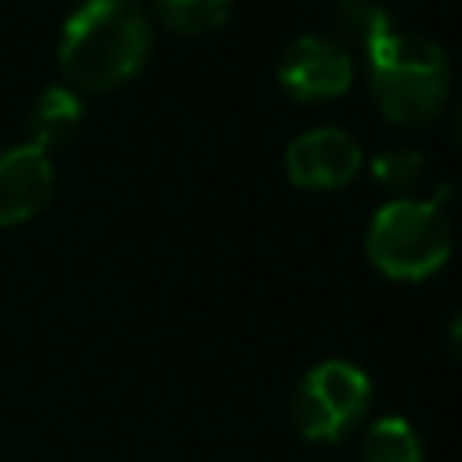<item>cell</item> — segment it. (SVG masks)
<instances>
[{"label":"cell","instance_id":"52a82bcc","mask_svg":"<svg viewBox=\"0 0 462 462\" xmlns=\"http://www.w3.org/2000/svg\"><path fill=\"white\" fill-rule=\"evenodd\" d=\"M54 195L51 155L36 144H14L0 152V227H14L47 209Z\"/></svg>","mask_w":462,"mask_h":462},{"label":"cell","instance_id":"277c9868","mask_svg":"<svg viewBox=\"0 0 462 462\" xmlns=\"http://www.w3.org/2000/svg\"><path fill=\"white\" fill-rule=\"evenodd\" d=\"M372 393L375 390L365 368H357L354 361L332 357V361L314 365L300 379L292 404H289V419L303 440L328 444L365 422L372 408Z\"/></svg>","mask_w":462,"mask_h":462},{"label":"cell","instance_id":"4fadbf2b","mask_svg":"<svg viewBox=\"0 0 462 462\" xmlns=\"http://www.w3.org/2000/svg\"><path fill=\"white\" fill-rule=\"evenodd\" d=\"M448 343H451V354L462 357V314L451 321V328H448Z\"/></svg>","mask_w":462,"mask_h":462},{"label":"cell","instance_id":"7c38bea8","mask_svg":"<svg viewBox=\"0 0 462 462\" xmlns=\"http://www.w3.org/2000/svg\"><path fill=\"white\" fill-rule=\"evenodd\" d=\"M422 166H426L422 162V152H415V148H386V152H379L368 162L372 180L379 188L393 191V195H408L422 180Z\"/></svg>","mask_w":462,"mask_h":462},{"label":"cell","instance_id":"ba28073f","mask_svg":"<svg viewBox=\"0 0 462 462\" xmlns=\"http://www.w3.org/2000/svg\"><path fill=\"white\" fill-rule=\"evenodd\" d=\"M83 123V101L76 90L69 87H47L40 90V97L32 101L29 108V144H36L40 152H54V148H65L76 130Z\"/></svg>","mask_w":462,"mask_h":462},{"label":"cell","instance_id":"7a4b0ae2","mask_svg":"<svg viewBox=\"0 0 462 462\" xmlns=\"http://www.w3.org/2000/svg\"><path fill=\"white\" fill-rule=\"evenodd\" d=\"M365 58L372 97L393 126H426L444 112L451 94V65L433 40L393 29Z\"/></svg>","mask_w":462,"mask_h":462},{"label":"cell","instance_id":"5bb4252c","mask_svg":"<svg viewBox=\"0 0 462 462\" xmlns=\"http://www.w3.org/2000/svg\"><path fill=\"white\" fill-rule=\"evenodd\" d=\"M458 137H462V119H458Z\"/></svg>","mask_w":462,"mask_h":462},{"label":"cell","instance_id":"30bf717a","mask_svg":"<svg viewBox=\"0 0 462 462\" xmlns=\"http://www.w3.org/2000/svg\"><path fill=\"white\" fill-rule=\"evenodd\" d=\"M361 455H365V462H422V440L408 419L383 415V419L368 422Z\"/></svg>","mask_w":462,"mask_h":462},{"label":"cell","instance_id":"9c48e42d","mask_svg":"<svg viewBox=\"0 0 462 462\" xmlns=\"http://www.w3.org/2000/svg\"><path fill=\"white\" fill-rule=\"evenodd\" d=\"M393 32V22L379 0H339L336 7V43H350L357 51H372Z\"/></svg>","mask_w":462,"mask_h":462},{"label":"cell","instance_id":"6da1fadb","mask_svg":"<svg viewBox=\"0 0 462 462\" xmlns=\"http://www.w3.org/2000/svg\"><path fill=\"white\" fill-rule=\"evenodd\" d=\"M152 54V25L134 0H87L65 22L58 65L79 90H116Z\"/></svg>","mask_w":462,"mask_h":462},{"label":"cell","instance_id":"8992f818","mask_svg":"<svg viewBox=\"0 0 462 462\" xmlns=\"http://www.w3.org/2000/svg\"><path fill=\"white\" fill-rule=\"evenodd\" d=\"M354 79V58L343 43L325 36H300L278 61V83L296 101H332L346 94Z\"/></svg>","mask_w":462,"mask_h":462},{"label":"cell","instance_id":"3957f363","mask_svg":"<svg viewBox=\"0 0 462 462\" xmlns=\"http://www.w3.org/2000/svg\"><path fill=\"white\" fill-rule=\"evenodd\" d=\"M455 235L440 202L397 195L383 202L365 231V253L375 271L393 282H422L451 256Z\"/></svg>","mask_w":462,"mask_h":462},{"label":"cell","instance_id":"8fae6325","mask_svg":"<svg viewBox=\"0 0 462 462\" xmlns=\"http://www.w3.org/2000/svg\"><path fill=\"white\" fill-rule=\"evenodd\" d=\"M152 4L162 25L184 36H202L220 29L231 11V0H152Z\"/></svg>","mask_w":462,"mask_h":462},{"label":"cell","instance_id":"5b68a950","mask_svg":"<svg viewBox=\"0 0 462 462\" xmlns=\"http://www.w3.org/2000/svg\"><path fill=\"white\" fill-rule=\"evenodd\" d=\"M365 166L361 144L339 126H314L285 148V173L296 188L336 191L350 184Z\"/></svg>","mask_w":462,"mask_h":462}]
</instances>
